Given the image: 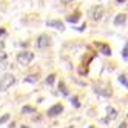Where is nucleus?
Masks as SVG:
<instances>
[{
    "instance_id": "393cba45",
    "label": "nucleus",
    "mask_w": 128,
    "mask_h": 128,
    "mask_svg": "<svg viewBox=\"0 0 128 128\" xmlns=\"http://www.w3.org/2000/svg\"><path fill=\"white\" fill-rule=\"evenodd\" d=\"M116 2H117L119 5H120V3H124V2H125V0H116Z\"/></svg>"
},
{
    "instance_id": "423d86ee",
    "label": "nucleus",
    "mask_w": 128,
    "mask_h": 128,
    "mask_svg": "<svg viewBox=\"0 0 128 128\" xmlns=\"http://www.w3.org/2000/svg\"><path fill=\"white\" fill-rule=\"evenodd\" d=\"M62 111H63L62 104H56V105H52V106L48 110V116H50V117H56V116H59Z\"/></svg>"
},
{
    "instance_id": "f03ea898",
    "label": "nucleus",
    "mask_w": 128,
    "mask_h": 128,
    "mask_svg": "<svg viewBox=\"0 0 128 128\" xmlns=\"http://www.w3.org/2000/svg\"><path fill=\"white\" fill-rule=\"evenodd\" d=\"M32 59H34V52H31V51H22L17 54V62L20 65H28Z\"/></svg>"
},
{
    "instance_id": "f8f14e48",
    "label": "nucleus",
    "mask_w": 128,
    "mask_h": 128,
    "mask_svg": "<svg viewBox=\"0 0 128 128\" xmlns=\"http://www.w3.org/2000/svg\"><path fill=\"white\" fill-rule=\"evenodd\" d=\"M119 82H120V84L126 88L128 86V80H126V74H120V76H119Z\"/></svg>"
},
{
    "instance_id": "f257e3e1",
    "label": "nucleus",
    "mask_w": 128,
    "mask_h": 128,
    "mask_svg": "<svg viewBox=\"0 0 128 128\" xmlns=\"http://www.w3.org/2000/svg\"><path fill=\"white\" fill-rule=\"evenodd\" d=\"M16 82V77L12 74H5L0 77V91H6Z\"/></svg>"
},
{
    "instance_id": "412c9836",
    "label": "nucleus",
    "mask_w": 128,
    "mask_h": 128,
    "mask_svg": "<svg viewBox=\"0 0 128 128\" xmlns=\"http://www.w3.org/2000/svg\"><path fill=\"white\" fill-rule=\"evenodd\" d=\"M72 104H74V106H80V104L77 102V97H72Z\"/></svg>"
},
{
    "instance_id": "6e6552de",
    "label": "nucleus",
    "mask_w": 128,
    "mask_h": 128,
    "mask_svg": "<svg viewBox=\"0 0 128 128\" xmlns=\"http://www.w3.org/2000/svg\"><path fill=\"white\" fill-rule=\"evenodd\" d=\"M125 22H126V14L125 12L124 14H117L114 17V25L116 26H122V25H125Z\"/></svg>"
},
{
    "instance_id": "1a4fd4ad",
    "label": "nucleus",
    "mask_w": 128,
    "mask_h": 128,
    "mask_svg": "<svg viewBox=\"0 0 128 128\" xmlns=\"http://www.w3.org/2000/svg\"><path fill=\"white\" fill-rule=\"evenodd\" d=\"M106 113H108V116H106V119H105V122H108V120H114V119L117 117V111H116L113 106H108V108H106Z\"/></svg>"
},
{
    "instance_id": "b1692460",
    "label": "nucleus",
    "mask_w": 128,
    "mask_h": 128,
    "mask_svg": "<svg viewBox=\"0 0 128 128\" xmlns=\"http://www.w3.org/2000/svg\"><path fill=\"white\" fill-rule=\"evenodd\" d=\"M62 2H63V3H71L72 0H62Z\"/></svg>"
},
{
    "instance_id": "39448f33",
    "label": "nucleus",
    "mask_w": 128,
    "mask_h": 128,
    "mask_svg": "<svg viewBox=\"0 0 128 128\" xmlns=\"http://www.w3.org/2000/svg\"><path fill=\"white\" fill-rule=\"evenodd\" d=\"M91 19H93V20H100V19H102V17H104V6L102 5H97V6H94L93 8V10H91Z\"/></svg>"
},
{
    "instance_id": "4be33fe9",
    "label": "nucleus",
    "mask_w": 128,
    "mask_h": 128,
    "mask_svg": "<svg viewBox=\"0 0 128 128\" xmlns=\"http://www.w3.org/2000/svg\"><path fill=\"white\" fill-rule=\"evenodd\" d=\"M117 128H126V120H124V122H122L120 125H119V126H117Z\"/></svg>"
},
{
    "instance_id": "bb28decb",
    "label": "nucleus",
    "mask_w": 128,
    "mask_h": 128,
    "mask_svg": "<svg viewBox=\"0 0 128 128\" xmlns=\"http://www.w3.org/2000/svg\"><path fill=\"white\" fill-rule=\"evenodd\" d=\"M66 128H72V126H66Z\"/></svg>"
},
{
    "instance_id": "ddd939ff",
    "label": "nucleus",
    "mask_w": 128,
    "mask_h": 128,
    "mask_svg": "<svg viewBox=\"0 0 128 128\" xmlns=\"http://www.w3.org/2000/svg\"><path fill=\"white\" fill-rule=\"evenodd\" d=\"M0 59H6V52H5V43L0 42Z\"/></svg>"
},
{
    "instance_id": "20e7f679",
    "label": "nucleus",
    "mask_w": 128,
    "mask_h": 128,
    "mask_svg": "<svg viewBox=\"0 0 128 128\" xmlns=\"http://www.w3.org/2000/svg\"><path fill=\"white\" fill-rule=\"evenodd\" d=\"M36 45H37V48H40V50L48 48L50 45H51V37H50L48 34H40L37 42H36Z\"/></svg>"
},
{
    "instance_id": "9b49d317",
    "label": "nucleus",
    "mask_w": 128,
    "mask_h": 128,
    "mask_svg": "<svg viewBox=\"0 0 128 128\" xmlns=\"http://www.w3.org/2000/svg\"><path fill=\"white\" fill-rule=\"evenodd\" d=\"M8 68V60L6 59H0V72H3Z\"/></svg>"
},
{
    "instance_id": "f3484780",
    "label": "nucleus",
    "mask_w": 128,
    "mask_h": 128,
    "mask_svg": "<svg viewBox=\"0 0 128 128\" xmlns=\"http://www.w3.org/2000/svg\"><path fill=\"white\" fill-rule=\"evenodd\" d=\"M54 79H56V76H54V74H50V76L46 77V84H48V85H52V84H54Z\"/></svg>"
},
{
    "instance_id": "6ab92c4d",
    "label": "nucleus",
    "mask_w": 128,
    "mask_h": 128,
    "mask_svg": "<svg viewBox=\"0 0 128 128\" xmlns=\"http://www.w3.org/2000/svg\"><path fill=\"white\" fill-rule=\"evenodd\" d=\"M126 52H128V46L125 45V46H124V51H122V56H124V59H125V60L128 59V54H126Z\"/></svg>"
},
{
    "instance_id": "a878e982",
    "label": "nucleus",
    "mask_w": 128,
    "mask_h": 128,
    "mask_svg": "<svg viewBox=\"0 0 128 128\" xmlns=\"http://www.w3.org/2000/svg\"><path fill=\"white\" fill-rule=\"evenodd\" d=\"M88 128H94V126H88Z\"/></svg>"
},
{
    "instance_id": "4468645a",
    "label": "nucleus",
    "mask_w": 128,
    "mask_h": 128,
    "mask_svg": "<svg viewBox=\"0 0 128 128\" xmlns=\"http://www.w3.org/2000/svg\"><path fill=\"white\" fill-rule=\"evenodd\" d=\"M59 90L62 91V94L68 96V90H66V86H65V84H63V82H60V84H59Z\"/></svg>"
},
{
    "instance_id": "5701e85b",
    "label": "nucleus",
    "mask_w": 128,
    "mask_h": 128,
    "mask_svg": "<svg viewBox=\"0 0 128 128\" xmlns=\"http://www.w3.org/2000/svg\"><path fill=\"white\" fill-rule=\"evenodd\" d=\"M5 32H6V31H5V28H0V37H2V36H3Z\"/></svg>"
},
{
    "instance_id": "aec40b11",
    "label": "nucleus",
    "mask_w": 128,
    "mask_h": 128,
    "mask_svg": "<svg viewBox=\"0 0 128 128\" xmlns=\"http://www.w3.org/2000/svg\"><path fill=\"white\" fill-rule=\"evenodd\" d=\"M8 119H10V114H5L3 117H0V124H5V122L8 120Z\"/></svg>"
},
{
    "instance_id": "dca6fc26",
    "label": "nucleus",
    "mask_w": 128,
    "mask_h": 128,
    "mask_svg": "<svg viewBox=\"0 0 128 128\" xmlns=\"http://www.w3.org/2000/svg\"><path fill=\"white\" fill-rule=\"evenodd\" d=\"M39 79H37V76H28L25 79V82H30V84H36V82H37Z\"/></svg>"
},
{
    "instance_id": "9d476101",
    "label": "nucleus",
    "mask_w": 128,
    "mask_h": 128,
    "mask_svg": "<svg viewBox=\"0 0 128 128\" xmlns=\"http://www.w3.org/2000/svg\"><path fill=\"white\" fill-rule=\"evenodd\" d=\"M79 19H80L79 12H76V14H71V16H68V17H66V20H68L70 23H76V22H77Z\"/></svg>"
},
{
    "instance_id": "0eeeda50",
    "label": "nucleus",
    "mask_w": 128,
    "mask_h": 128,
    "mask_svg": "<svg viewBox=\"0 0 128 128\" xmlns=\"http://www.w3.org/2000/svg\"><path fill=\"white\" fill-rule=\"evenodd\" d=\"M46 26L54 28V30H60V31L65 30V25H63V22H60V20H46Z\"/></svg>"
},
{
    "instance_id": "a211bd4d",
    "label": "nucleus",
    "mask_w": 128,
    "mask_h": 128,
    "mask_svg": "<svg viewBox=\"0 0 128 128\" xmlns=\"http://www.w3.org/2000/svg\"><path fill=\"white\" fill-rule=\"evenodd\" d=\"M36 110L32 108V106H23V110H22V113H34Z\"/></svg>"
},
{
    "instance_id": "7ed1b4c3",
    "label": "nucleus",
    "mask_w": 128,
    "mask_h": 128,
    "mask_svg": "<svg viewBox=\"0 0 128 128\" xmlns=\"http://www.w3.org/2000/svg\"><path fill=\"white\" fill-rule=\"evenodd\" d=\"M94 91H96L97 94L105 96V97H110V96L113 94L111 86H108V85H102V84H96V85H94Z\"/></svg>"
},
{
    "instance_id": "2eb2a0df",
    "label": "nucleus",
    "mask_w": 128,
    "mask_h": 128,
    "mask_svg": "<svg viewBox=\"0 0 128 128\" xmlns=\"http://www.w3.org/2000/svg\"><path fill=\"white\" fill-rule=\"evenodd\" d=\"M100 48H102V52L106 54V56H110V54H111V48L106 46V45H100Z\"/></svg>"
}]
</instances>
